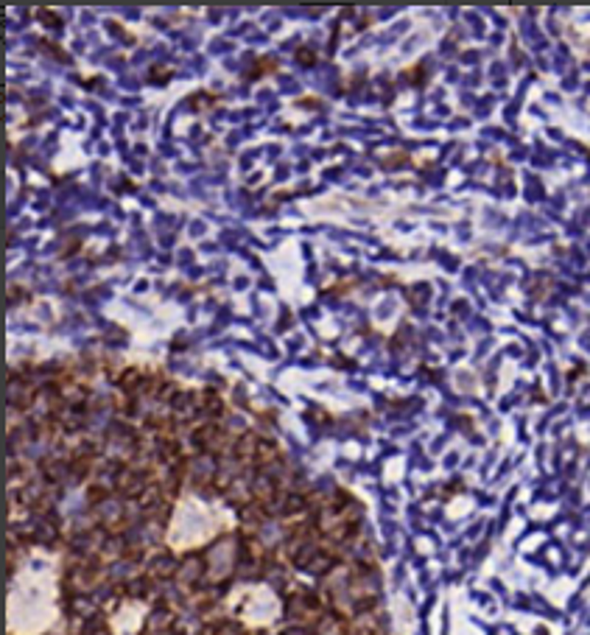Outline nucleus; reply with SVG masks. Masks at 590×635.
<instances>
[{
    "label": "nucleus",
    "instance_id": "f257e3e1",
    "mask_svg": "<svg viewBox=\"0 0 590 635\" xmlns=\"http://www.w3.org/2000/svg\"><path fill=\"white\" fill-rule=\"evenodd\" d=\"M171 406H174V414H176V417H187V414H193V412H196V409L202 406V398H196L193 392H179V395H176V400H174Z\"/></svg>",
    "mask_w": 590,
    "mask_h": 635
},
{
    "label": "nucleus",
    "instance_id": "f03ea898",
    "mask_svg": "<svg viewBox=\"0 0 590 635\" xmlns=\"http://www.w3.org/2000/svg\"><path fill=\"white\" fill-rule=\"evenodd\" d=\"M202 409H205L207 414H221V412H224L221 395L213 392V389H205V395H202Z\"/></svg>",
    "mask_w": 590,
    "mask_h": 635
},
{
    "label": "nucleus",
    "instance_id": "7ed1b4c3",
    "mask_svg": "<svg viewBox=\"0 0 590 635\" xmlns=\"http://www.w3.org/2000/svg\"><path fill=\"white\" fill-rule=\"evenodd\" d=\"M39 20H42L45 25H54V28H56V25H62V20L54 17V12H39Z\"/></svg>",
    "mask_w": 590,
    "mask_h": 635
},
{
    "label": "nucleus",
    "instance_id": "20e7f679",
    "mask_svg": "<svg viewBox=\"0 0 590 635\" xmlns=\"http://www.w3.org/2000/svg\"><path fill=\"white\" fill-rule=\"evenodd\" d=\"M297 56H300V62H302V65H313V54H308V51H300Z\"/></svg>",
    "mask_w": 590,
    "mask_h": 635
}]
</instances>
